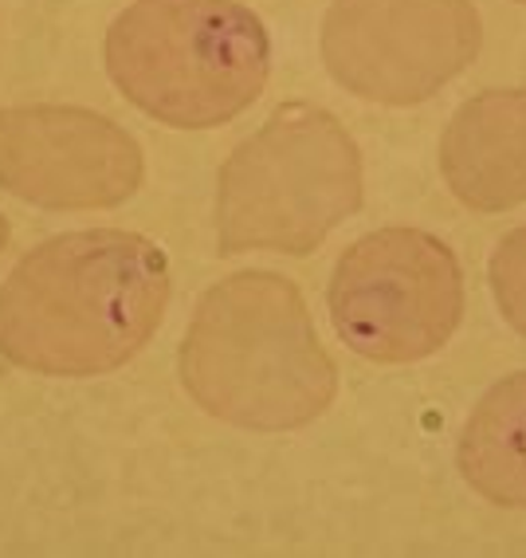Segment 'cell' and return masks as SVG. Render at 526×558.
Wrapping results in <instances>:
<instances>
[{"label": "cell", "instance_id": "obj_1", "mask_svg": "<svg viewBox=\"0 0 526 558\" xmlns=\"http://www.w3.org/2000/svg\"><path fill=\"white\" fill-rule=\"evenodd\" d=\"M169 291L166 252L138 232L56 236L0 288V359L48 378L119 369L158 335Z\"/></svg>", "mask_w": 526, "mask_h": 558}, {"label": "cell", "instance_id": "obj_2", "mask_svg": "<svg viewBox=\"0 0 526 558\" xmlns=\"http://www.w3.org/2000/svg\"><path fill=\"white\" fill-rule=\"evenodd\" d=\"M181 381L224 425L288 433L334 405L338 366L288 276L236 271L200 300L181 342Z\"/></svg>", "mask_w": 526, "mask_h": 558}, {"label": "cell", "instance_id": "obj_3", "mask_svg": "<svg viewBox=\"0 0 526 558\" xmlns=\"http://www.w3.org/2000/svg\"><path fill=\"white\" fill-rule=\"evenodd\" d=\"M110 83L178 130L232 122L264 95L271 40L236 0H134L102 40Z\"/></svg>", "mask_w": 526, "mask_h": 558}, {"label": "cell", "instance_id": "obj_4", "mask_svg": "<svg viewBox=\"0 0 526 558\" xmlns=\"http://www.w3.org/2000/svg\"><path fill=\"white\" fill-rule=\"evenodd\" d=\"M362 209V154L315 102H283L220 166L217 248L310 256Z\"/></svg>", "mask_w": 526, "mask_h": 558}, {"label": "cell", "instance_id": "obj_5", "mask_svg": "<svg viewBox=\"0 0 526 558\" xmlns=\"http://www.w3.org/2000/svg\"><path fill=\"white\" fill-rule=\"evenodd\" d=\"M330 319L342 342L369 362L432 359L464 319V268L432 232H369L338 259Z\"/></svg>", "mask_w": 526, "mask_h": 558}, {"label": "cell", "instance_id": "obj_6", "mask_svg": "<svg viewBox=\"0 0 526 558\" xmlns=\"http://www.w3.org/2000/svg\"><path fill=\"white\" fill-rule=\"evenodd\" d=\"M484 24L472 0H334L322 63L338 87L381 107H417L464 75Z\"/></svg>", "mask_w": 526, "mask_h": 558}, {"label": "cell", "instance_id": "obj_7", "mask_svg": "<svg viewBox=\"0 0 526 558\" xmlns=\"http://www.w3.org/2000/svg\"><path fill=\"white\" fill-rule=\"evenodd\" d=\"M142 146L83 107L0 110V190L40 209H114L142 190Z\"/></svg>", "mask_w": 526, "mask_h": 558}, {"label": "cell", "instance_id": "obj_8", "mask_svg": "<svg viewBox=\"0 0 526 558\" xmlns=\"http://www.w3.org/2000/svg\"><path fill=\"white\" fill-rule=\"evenodd\" d=\"M440 173L476 213L526 205V90H484L452 114L440 138Z\"/></svg>", "mask_w": 526, "mask_h": 558}, {"label": "cell", "instance_id": "obj_9", "mask_svg": "<svg viewBox=\"0 0 526 558\" xmlns=\"http://www.w3.org/2000/svg\"><path fill=\"white\" fill-rule=\"evenodd\" d=\"M460 472L499 508H526V369L487 389L460 437Z\"/></svg>", "mask_w": 526, "mask_h": 558}, {"label": "cell", "instance_id": "obj_10", "mask_svg": "<svg viewBox=\"0 0 526 558\" xmlns=\"http://www.w3.org/2000/svg\"><path fill=\"white\" fill-rule=\"evenodd\" d=\"M491 291L503 319L526 339V225L499 240L491 256Z\"/></svg>", "mask_w": 526, "mask_h": 558}, {"label": "cell", "instance_id": "obj_11", "mask_svg": "<svg viewBox=\"0 0 526 558\" xmlns=\"http://www.w3.org/2000/svg\"><path fill=\"white\" fill-rule=\"evenodd\" d=\"M4 244H9V220L0 217V252H4Z\"/></svg>", "mask_w": 526, "mask_h": 558}, {"label": "cell", "instance_id": "obj_12", "mask_svg": "<svg viewBox=\"0 0 526 558\" xmlns=\"http://www.w3.org/2000/svg\"><path fill=\"white\" fill-rule=\"evenodd\" d=\"M518 4H526V0H518Z\"/></svg>", "mask_w": 526, "mask_h": 558}]
</instances>
